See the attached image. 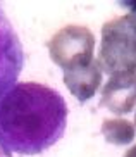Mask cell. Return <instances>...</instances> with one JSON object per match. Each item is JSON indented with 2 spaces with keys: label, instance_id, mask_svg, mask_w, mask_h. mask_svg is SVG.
<instances>
[{
  "label": "cell",
  "instance_id": "1",
  "mask_svg": "<svg viewBox=\"0 0 136 157\" xmlns=\"http://www.w3.org/2000/svg\"><path fill=\"white\" fill-rule=\"evenodd\" d=\"M66 126V100L47 85L16 83L0 97V148L7 155L45 152L60 140Z\"/></svg>",
  "mask_w": 136,
  "mask_h": 157
},
{
  "label": "cell",
  "instance_id": "9",
  "mask_svg": "<svg viewBox=\"0 0 136 157\" xmlns=\"http://www.w3.org/2000/svg\"><path fill=\"white\" fill-rule=\"evenodd\" d=\"M124 157H136V145L129 148V150H127V152L124 154Z\"/></svg>",
  "mask_w": 136,
  "mask_h": 157
},
{
  "label": "cell",
  "instance_id": "6",
  "mask_svg": "<svg viewBox=\"0 0 136 157\" xmlns=\"http://www.w3.org/2000/svg\"><path fill=\"white\" fill-rule=\"evenodd\" d=\"M102 67L98 60L93 59L88 66H77L64 71V83L74 98L79 102L90 100L102 85Z\"/></svg>",
  "mask_w": 136,
  "mask_h": 157
},
{
  "label": "cell",
  "instance_id": "3",
  "mask_svg": "<svg viewBox=\"0 0 136 157\" xmlns=\"http://www.w3.org/2000/svg\"><path fill=\"white\" fill-rule=\"evenodd\" d=\"M48 56L55 66L62 71L93 62L95 36L86 26L67 24L60 28L47 43Z\"/></svg>",
  "mask_w": 136,
  "mask_h": 157
},
{
  "label": "cell",
  "instance_id": "7",
  "mask_svg": "<svg viewBox=\"0 0 136 157\" xmlns=\"http://www.w3.org/2000/svg\"><path fill=\"white\" fill-rule=\"evenodd\" d=\"M102 135L112 145H127L136 136V128L131 121L123 117L105 119L102 123Z\"/></svg>",
  "mask_w": 136,
  "mask_h": 157
},
{
  "label": "cell",
  "instance_id": "10",
  "mask_svg": "<svg viewBox=\"0 0 136 157\" xmlns=\"http://www.w3.org/2000/svg\"><path fill=\"white\" fill-rule=\"evenodd\" d=\"M134 128H136V116H134Z\"/></svg>",
  "mask_w": 136,
  "mask_h": 157
},
{
  "label": "cell",
  "instance_id": "5",
  "mask_svg": "<svg viewBox=\"0 0 136 157\" xmlns=\"http://www.w3.org/2000/svg\"><path fill=\"white\" fill-rule=\"evenodd\" d=\"M100 104L117 116L131 112L136 107V73L110 76L102 88Z\"/></svg>",
  "mask_w": 136,
  "mask_h": 157
},
{
  "label": "cell",
  "instance_id": "8",
  "mask_svg": "<svg viewBox=\"0 0 136 157\" xmlns=\"http://www.w3.org/2000/svg\"><path fill=\"white\" fill-rule=\"evenodd\" d=\"M121 5H123V7H126L127 14H129L136 21V2H121Z\"/></svg>",
  "mask_w": 136,
  "mask_h": 157
},
{
  "label": "cell",
  "instance_id": "4",
  "mask_svg": "<svg viewBox=\"0 0 136 157\" xmlns=\"http://www.w3.org/2000/svg\"><path fill=\"white\" fill-rule=\"evenodd\" d=\"M24 64L23 45L10 21L0 9V97L16 85Z\"/></svg>",
  "mask_w": 136,
  "mask_h": 157
},
{
  "label": "cell",
  "instance_id": "2",
  "mask_svg": "<svg viewBox=\"0 0 136 157\" xmlns=\"http://www.w3.org/2000/svg\"><path fill=\"white\" fill-rule=\"evenodd\" d=\"M96 60L109 76L136 73V21L129 14L114 17L102 26Z\"/></svg>",
  "mask_w": 136,
  "mask_h": 157
}]
</instances>
